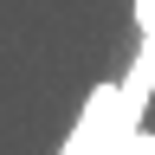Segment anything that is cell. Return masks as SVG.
Listing matches in <instances>:
<instances>
[{"label":"cell","mask_w":155,"mask_h":155,"mask_svg":"<svg viewBox=\"0 0 155 155\" xmlns=\"http://www.w3.org/2000/svg\"><path fill=\"white\" fill-rule=\"evenodd\" d=\"M136 32H142V45H136V65L116 91H123V110H116V123L123 129H142L149 116V97H155V0H136Z\"/></svg>","instance_id":"1"},{"label":"cell","mask_w":155,"mask_h":155,"mask_svg":"<svg viewBox=\"0 0 155 155\" xmlns=\"http://www.w3.org/2000/svg\"><path fill=\"white\" fill-rule=\"evenodd\" d=\"M110 155H155V129H129V136H123Z\"/></svg>","instance_id":"2"}]
</instances>
